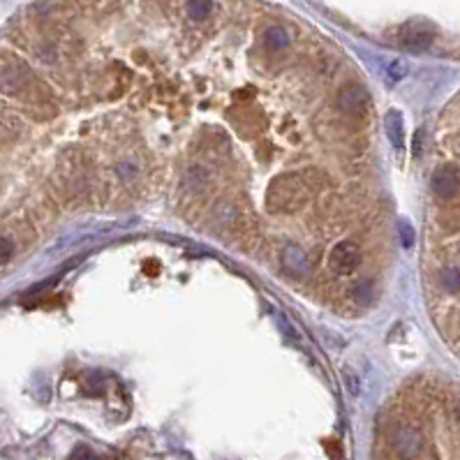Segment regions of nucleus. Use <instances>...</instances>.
I'll return each mask as SVG.
<instances>
[{"mask_svg":"<svg viewBox=\"0 0 460 460\" xmlns=\"http://www.w3.org/2000/svg\"><path fill=\"white\" fill-rule=\"evenodd\" d=\"M328 178L317 169L283 171L273 176L266 188V209L273 215L297 213L324 188Z\"/></svg>","mask_w":460,"mask_h":460,"instance_id":"obj_1","label":"nucleus"},{"mask_svg":"<svg viewBox=\"0 0 460 460\" xmlns=\"http://www.w3.org/2000/svg\"><path fill=\"white\" fill-rule=\"evenodd\" d=\"M130 84H132V74H130L123 65L114 63V65H109V67H105V70L98 72V77H95V81H93V93L100 95V98L116 100L127 93Z\"/></svg>","mask_w":460,"mask_h":460,"instance_id":"obj_2","label":"nucleus"},{"mask_svg":"<svg viewBox=\"0 0 460 460\" xmlns=\"http://www.w3.org/2000/svg\"><path fill=\"white\" fill-rule=\"evenodd\" d=\"M231 125L243 139H259L266 132V116L259 109H252V105H236L229 112Z\"/></svg>","mask_w":460,"mask_h":460,"instance_id":"obj_3","label":"nucleus"},{"mask_svg":"<svg viewBox=\"0 0 460 460\" xmlns=\"http://www.w3.org/2000/svg\"><path fill=\"white\" fill-rule=\"evenodd\" d=\"M361 248L356 241H338L331 248L326 257V264L335 276H352V273L361 266Z\"/></svg>","mask_w":460,"mask_h":460,"instance_id":"obj_4","label":"nucleus"},{"mask_svg":"<svg viewBox=\"0 0 460 460\" xmlns=\"http://www.w3.org/2000/svg\"><path fill=\"white\" fill-rule=\"evenodd\" d=\"M389 444L400 458H414L418 451L423 449V435L421 430L409 423H398L393 430L389 432Z\"/></svg>","mask_w":460,"mask_h":460,"instance_id":"obj_5","label":"nucleus"},{"mask_svg":"<svg viewBox=\"0 0 460 460\" xmlns=\"http://www.w3.org/2000/svg\"><path fill=\"white\" fill-rule=\"evenodd\" d=\"M335 107H338L340 114L349 116V118H361L370 109V95L361 84H349L338 93Z\"/></svg>","mask_w":460,"mask_h":460,"instance_id":"obj_6","label":"nucleus"},{"mask_svg":"<svg viewBox=\"0 0 460 460\" xmlns=\"http://www.w3.org/2000/svg\"><path fill=\"white\" fill-rule=\"evenodd\" d=\"M430 188L442 202H449V199L458 197L460 195V169L458 167L435 169L430 178Z\"/></svg>","mask_w":460,"mask_h":460,"instance_id":"obj_7","label":"nucleus"},{"mask_svg":"<svg viewBox=\"0 0 460 460\" xmlns=\"http://www.w3.org/2000/svg\"><path fill=\"white\" fill-rule=\"evenodd\" d=\"M432 37H435V33H432L430 28H425V26H421V24H409L400 30L398 42L409 51H423L432 44Z\"/></svg>","mask_w":460,"mask_h":460,"instance_id":"obj_8","label":"nucleus"},{"mask_svg":"<svg viewBox=\"0 0 460 460\" xmlns=\"http://www.w3.org/2000/svg\"><path fill=\"white\" fill-rule=\"evenodd\" d=\"M283 264H285V269L290 271V276H294V278H303L306 273H308V257H306V252L299 248V245H285L283 248Z\"/></svg>","mask_w":460,"mask_h":460,"instance_id":"obj_9","label":"nucleus"},{"mask_svg":"<svg viewBox=\"0 0 460 460\" xmlns=\"http://www.w3.org/2000/svg\"><path fill=\"white\" fill-rule=\"evenodd\" d=\"M185 188H188L192 195H206L211 188V174L209 169L204 167H190L188 174H185Z\"/></svg>","mask_w":460,"mask_h":460,"instance_id":"obj_10","label":"nucleus"},{"mask_svg":"<svg viewBox=\"0 0 460 460\" xmlns=\"http://www.w3.org/2000/svg\"><path fill=\"white\" fill-rule=\"evenodd\" d=\"M290 39L292 37H290V33H287V28H283V26H278V24L269 26L264 33V44L271 53L285 51L287 46H290Z\"/></svg>","mask_w":460,"mask_h":460,"instance_id":"obj_11","label":"nucleus"},{"mask_svg":"<svg viewBox=\"0 0 460 460\" xmlns=\"http://www.w3.org/2000/svg\"><path fill=\"white\" fill-rule=\"evenodd\" d=\"M384 127H387V136L389 141L393 143L396 148H402L405 146V125H402V116L396 112V109H391L387 114V118H384Z\"/></svg>","mask_w":460,"mask_h":460,"instance_id":"obj_12","label":"nucleus"},{"mask_svg":"<svg viewBox=\"0 0 460 460\" xmlns=\"http://www.w3.org/2000/svg\"><path fill=\"white\" fill-rule=\"evenodd\" d=\"M238 220H241V215H238V209L236 204L231 202H218L215 206H213V222L222 224V227H234Z\"/></svg>","mask_w":460,"mask_h":460,"instance_id":"obj_13","label":"nucleus"},{"mask_svg":"<svg viewBox=\"0 0 460 460\" xmlns=\"http://www.w3.org/2000/svg\"><path fill=\"white\" fill-rule=\"evenodd\" d=\"M185 15H188L192 21H206V19L213 15V0H188Z\"/></svg>","mask_w":460,"mask_h":460,"instance_id":"obj_14","label":"nucleus"},{"mask_svg":"<svg viewBox=\"0 0 460 460\" xmlns=\"http://www.w3.org/2000/svg\"><path fill=\"white\" fill-rule=\"evenodd\" d=\"M439 285L444 287L446 292H458L460 290V269L458 266H442L439 271Z\"/></svg>","mask_w":460,"mask_h":460,"instance_id":"obj_15","label":"nucleus"},{"mask_svg":"<svg viewBox=\"0 0 460 460\" xmlns=\"http://www.w3.org/2000/svg\"><path fill=\"white\" fill-rule=\"evenodd\" d=\"M387 74L391 77V81H400L407 74V63L405 60H393V63H389Z\"/></svg>","mask_w":460,"mask_h":460,"instance_id":"obj_16","label":"nucleus"},{"mask_svg":"<svg viewBox=\"0 0 460 460\" xmlns=\"http://www.w3.org/2000/svg\"><path fill=\"white\" fill-rule=\"evenodd\" d=\"M400 238H402L405 248H409V245L414 243V229H412L407 222H400Z\"/></svg>","mask_w":460,"mask_h":460,"instance_id":"obj_17","label":"nucleus"},{"mask_svg":"<svg viewBox=\"0 0 460 460\" xmlns=\"http://www.w3.org/2000/svg\"><path fill=\"white\" fill-rule=\"evenodd\" d=\"M143 273H146V276H157V273H160V266L153 264V259H150V262L143 266Z\"/></svg>","mask_w":460,"mask_h":460,"instance_id":"obj_18","label":"nucleus"},{"mask_svg":"<svg viewBox=\"0 0 460 460\" xmlns=\"http://www.w3.org/2000/svg\"><path fill=\"white\" fill-rule=\"evenodd\" d=\"M456 416H458V421H460V400L456 402Z\"/></svg>","mask_w":460,"mask_h":460,"instance_id":"obj_19","label":"nucleus"}]
</instances>
